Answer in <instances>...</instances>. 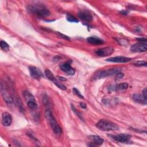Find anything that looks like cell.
Instances as JSON below:
<instances>
[{
  "label": "cell",
  "mask_w": 147,
  "mask_h": 147,
  "mask_svg": "<svg viewBox=\"0 0 147 147\" xmlns=\"http://www.w3.org/2000/svg\"><path fill=\"white\" fill-rule=\"evenodd\" d=\"M45 117L50 125L53 133L57 136H60L62 133V130L50 110L47 109L45 110Z\"/></svg>",
  "instance_id": "obj_1"
},
{
  "label": "cell",
  "mask_w": 147,
  "mask_h": 147,
  "mask_svg": "<svg viewBox=\"0 0 147 147\" xmlns=\"http://www.w3.org/2000/svg\"><path fill=\"white\" fill-rule=\"evenodd\" d=\"M27 9L30 13L42 17H47L50 14L49 10L44 5L41 4L29 5Z\"/></svg>",
  "instance_id": "obj_2"
},
{
  "label": "cell",
  "mask_w": 147,
  "mask_h": 147,
  "mask_svg": "<svg viewBox=\"0 0 147 147\" xmlns=\"http://www.w3.org/2000/svg\"><path fill=\"white\" fill-rule=\"evenodd\" d=\"M96 126L103 131H114L119 129V126L116 123L106 119L99 120L96 124Z\"/></svg>",
  "instance_id": "obj_3"
},
{
  "label": "cell",
  "mask_w": 147,
  "mask_h": 147,
  "mask_svg": "<svg viewBox=\"0 0 147 147\" xmlns=\"http://www.w3.org/2000/svg\"><path fill=\"white\" fill-rule=\"evenodd\" d=\"M22 94L28 107L31 110H36L37 108V104L33 95L28 91H24Z\"/></svg>",
  "instance_id": "obj_4"
},
{
  "label": "cell",
  "mask_w": 147,
  "mask_h": 147,
  "mask_svg": "<svg viewBox=\"0 0 147 147\" xmlns=\"http://www.w3.org/2000/svg\"><path fill=\"white\" fill-rule=\"evenodd\" d=\"M108 136H109L113 140L121 143H129L131 138L130 135L127 134H123V133H121L117 135L109 134Z\"/></svg>",
  "instance_id": "obj_5"
},
{
  "label": "cell",
  "mask_w": 147,
  "mask_h": 147,
  "mask_svg": "<svg viewBox=\"0 0 147 147\" xmlns=\"http://www.w3.org/2000/svg\"><path fill=\"white\" fill-rule=\"evenodd\" d=\"M45 75L46 76V77L50 80H51L58 88H59L60 89L65 91L66 90V87L62 83H61L59 81H58L56 78L54 76V75H53V74L52 73V72H51L49 70L47 69L45 71Z\"/></svg>",
  "instance_id": "obj_6"
},
{
  "label": "cell",
  "mask_w": 147,
  "mask_h": 147,
  "mask_svg": "<svg viewBox=\"0 0 147 147\" xmlns=\"http://www.w3.org/2000/svg\"><path fill=\"white\" fill-rule=\"evenodd\" d=\"M121 71L120 68H111V69H109L106 70H103L100 71L97 75V78L99 79L100 78H107L109 76H111L115 74H118Z\"/></svg>",
  "instance_id": "obj_7"
},
{
  "label": "cell",
  "mask_w": 147,
  "mask_h": 147,
  "mask_svg": "<svg viewBox=\"0 0 147 147\" xmlns=\"http://www.w3.org/2000/svg\"><path fill=\"white\" fill-rule=\"evenodd\" d=\"M1 92L3 99L5 100L6 103L9 105L13 104L14 100L9 92L8 90L5 87V86L3 85L2 83H1Z\"/></svg>",
  "instance_id": "obj_8"
},
{
  "label": "cell",
  "mask_w": 147,
  "mask_h": 147,
  "mask_svg": "<svg viewBox=\"0 0 147 147\" xmlns=\"http://www.w3.org/2000/svg\"><path fill=\"white\" fill-rule=\"evenodd\" d=\"M114 52V49L111 47H107L98 49L95 51V53L96 55L101 57L110 56Z\"/></svg>",
  "instance_id": "obj_9"
},
{
  "label": "cell",
  "mask_w": 147,
  "mask_h": 147,
  "mask_svg": "<svg viewBox=\"0 0 147 147\" xmlns=\"http://www.w3.org/2000/svg\"><path fill=\"white\" fill-rule=\"evenodd\" d=\"M130 51L133 52H144L147 51V45L146 43L138 42L133 44L131 48Z\"/></svg>",
  "instance_id": "obj_10"
},
{
  "label": "cell",
  "mask_w": 147,
  "mask_h": 147,
  "mask_svg": "<svg viewBox=\"0 0 147 147\" xmlns=\"http://www.w3.org/2000/svg\"><path fill=\"white\" fill-rule=\"evenodd\" d=\"M29 71L30 76L34 79H38L41 78L43 76L41 70L34 66H29Z\"/></svg>",
  "instance_id": "obj_11"
},
{
  "label": "cell",
  "mask_w": 147,
  "mask_h": 147,
  "mask_svg": "<svg viewBox=\"0 0 147 147\" xmlns=\"http://www.w3.org/2000/svg\"><path fill=\"white\" fill-rule=\"evenodd\" d=\"M60 69L69 76H72L75 74V69L71 66L69 63H64L60 65Z\"/></svg>",
  "instance_id": "obj_12"
},
{
  "label": "cell",
  "mask_w": 147,
  "mask_h": 147,
  "mask_svg": "<svg viewBox=\"0 0 147 147\" xmlns=\"http://www.w3.org/2000/svg\"><path fill=\"white\" fill-rule=\"evenodd\" d=\"M12 122L11 115L7 113L4 112L2 114V123L5 126H9L11 125Z\"/></svg>",
  "instance_id": "obj_13"
},
{
  "label": "cell",
  "mask_w": 147,
  "mask_h": 147,
  "mask_svg": "<svg viewBox=\"0 0 147 147\" xmlns=\"http://www.w3.org/2000/svg\"><path fill=\"white\" fill-rule=\"evenodd\" d=\"M78 17L82 20L86 22H91L92 21V16L88 11H81L78 13Z\"/></svg>",
  "instance_id": "obj_14"
},
{
  "label": "cell",
  "mask_w": 147,
  "mask_h": 147,
  "mask_svg": "<svg viewBox=\"0 0 147 147\" xmlns=\"http://www.w3.org/2000/svg\"><path fill=\"white\" fill-rule=\"evenodd\" d=\"M131 60V58L124 57V56H116L107 59V61L113 62V63H126L130 61Z\"/></svg>",
  "instance_id": "obj_15"
},
{
  "label": "cell",
  "mask_w": 147,
  "mask_h": 147,
  "mask_svg": "<svg viewBox=\"0 0 147 147\" xmlns=\"http://www.w3.org/2000/svg\"><path fill=\"white\" fill-rule=\"evenodd\" d=\"M133 100L138 103L146 105L147 102V99H146L142 95L140 94H134L132 95Z\"/></svg>",
  "instance_id": "obj_16"
},
{
  "label": "cell",
  "mask_w": 147,
  "mask_h": 147,
  "mask_svg": "<svg viewBox=\"0 0 147 147\" xmlns=\"http://www.w3.org/2000/svg\"><path fill=\"white\" fill-rule=\"evenodd\" d=\"M87 41L92 44L95 45H100L104 43V41L102 39L96 37H90L87 38Z\"/></svg>",
  "instance_id": "obj_17"
},
{
  "label": "cell",
  "mask_w": 147,
  "mask_h": 147,
  "mask_svg": "<svg viewBox=\"0 0 147 147\" xmlns=\"http://www.w3.org/2000/svg\"><path fill=\"white\" fill-rule=\"evenodd\" d=\"M128 87V84L127 83H122L115 85L113 87H111V89L114 91H122L125 90Z\"/></svg>",
  "instance_id": "obj_18"
},
{
  "label": "cell",
  "mask_w": 147,
  "mask_h": 147,
  "mask_svg": "<svg viewBox=\"0 0 147 147\" xmlns=\"http://www.w3.org/2000/svg\"><path fill=\"white\" fill-rule=\"evenodd\" d=\"M90 139L93 141V143L95 145H101L103 143V139L98 136H91L90 137Z\"/></svg>",
  "instance_id": "obj_19"
},
{
  "label": "cell",
  "mask_w": 147,
  "mask_h": 147,
  "mask_svg": "<svg viewBox=\"0 0 147 147\" xmlns=\"http://www.w3.org/2000/svg\"><path fill=\"white\" fill-rule=\"evenodd\" d=\"M66 18H67V20L68 21L70 22H75V23H76V22H79L78 20L76 17H75L74 16H73L72 15H71V14H69V13L67 14Z\"/></svg>",
  "instance_id": "obj_20"
},
{
  "label": "cell",
  "mask_w": 147,
  "mask_h": 147,
  "mask_svg": "<svg viewBox=\"0 0 147 147\" xmlns=\"http://www.w3.org/2000/svg\"><path fill=\"white\" fill-rule=\"evenodd\" d=\"M1 48L5 51H9V45L5 41H1L0 42Z\"/></svg>",
  "instance_id": "obj_21"
},
{
  "label": "cell",
  "mask_w": 147,
  "mask_h": 147,
  "mask_svg": "<svg viewBox=\"0 0 147 147\" xmlns=\"http://www.w3.org/2000/svg\"><path fill=\"white\" fill-rule=\"evenodd\" d=\"M146 64H147V63L145 61H136V63H134V65L138 66V67H141V66L146 67Z\"/></svg>",
  "instance_id": "obj_22"
},
{
  "label": "cell",
  "mask_w": 147,
  "mask_h": 147,
  "mask_svg": "<svg viewBox=\"0 0 147 147\" xmlns=\"http://www.w3.org/2000/svg\"><path fill=\"white\" fill-rule=\"evenodd\" d=\"M72 90H73L74 93V94H75L77 96H78L80 98H81V99H83V98H84L83 96L82 95V94L80 93V91H79L77 88H74Z\"/></svg>",
  "instance_id": "obj_23"
},
{
  "label": "cell",
  "mask_w": 147,
  "mask_h": 147,
  "mask_svg": "<svg viewBox=\"0 0 147 147\" xmlns=\"http://www.w3.org/2000/svg\"><path fill=\"white\" fill-rule=\"evenodd\" d=\"M123 76H124L123 74L122 73V72H118V74H117L116 76H115V79H116L117 80L121 79L123 78Z\"/></svg>",
  "instance_id": "obj_24"
},
{
  "label": "cell",
  "mask_w": 147,
  "mask_h": 147,
  "mask_svg": "<svg viewBox=\"0 0 147 147\" xmlns=\"http://www.w3.org/2000/svg\"><path fill=\"white\" fill-rule=\"evenodd\" d=\"M57 34H58L60 37H62L63 38H64V39H65V40H70V38H69V37H68V36H66V35H64V34H62V33H59V32H57Z\"/></svg>",
  "instance_id": "obj_25"
},
{
  "label": "cell",
  "mask_w": 147,
  "mask_h": 147,
  "mask_svg": "<svg viewBox=\"0 0 147 147\" xmlns=\"http://www.w3.org/2000/svg\"><path fill=\"white\" fill-rule=\"evenodd\" d=\"M136 40H137L139 42H143V43H146L147 41V40L146 38H137Z\"/></svg>",
  "instance_id": "obj_26"
},
{
  "label": "cell",
  "mask_w": 147,
  "mask_h": 147,
  "mask_svg": "<svg viewBox=\"0 0 147 147\" xmlns=\"http://www.w3.org/2000/svg\"><path fill=\"white\" fill-rule=\"evenodd\" d=\"M147 90H146V88H145L143 90H142V95L146 98L147 99Z\"/></svg>",
  "instance_id": "obj_27"
},
{
  "label": "cell",
  "mask_w": 147,
  "mask_h": 147,
  "mask_svg": "<svg viewBox=\"0 0 147 147\" xmlns=\"http://www.w3.org/2000/svg\"><path fill=\"white\" fill-rule=\"evenodd\" d=\"M80 107H81L82 108H83V109H86V107H87L86 104L85 103H84V102H81V103H80Z\"/></svg>",
  "instance_id": "obj_28"
},
{
  "label": "cell",
  "mask_w": 147,
  "mask_h": 147,
  "mask_svg": "<svg viewBox=\"0 0 147 147\" xmlns=\"http://www.w3.org/2000/svg\"><path fill=\"white\" fill-rule=\"evenodd\" d=\"M59 79H60V80H63V81L66 80L65 78H62V77H59Z\"/></svg>",
  "instance_id": "obj_29"
}]
</instances>
